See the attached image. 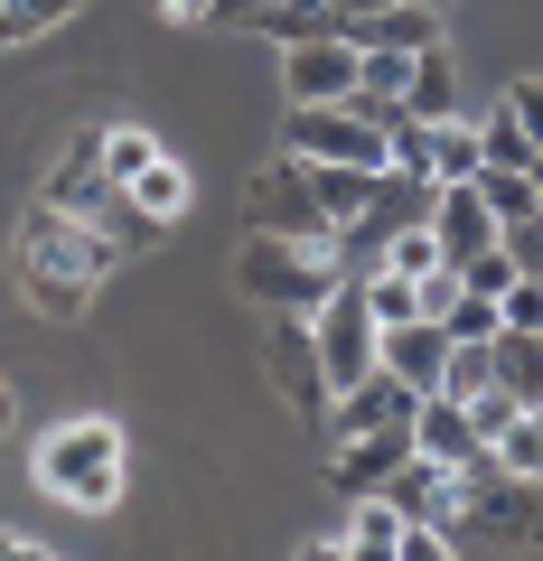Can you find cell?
<instances>
[{"label":"cell","instance_id":"7402d4cb","mask_svg":"<svg viewBox=\"0 0 543 561\" xmlns=\"http://www.w3.org/2000/svg\"><path fill=\"white\" fill-rule=\"evenodd\" d=\"M253 28H262L272 47H301V38H338V10H328V0H272Z\"/></svg>","mask_w":543,"mask_h":561},{"label":"cell","instance_id":"2e32d148","mask_svg":"<svg viewBox=\"0 0 543 561\" xmlns=\"http://www.w3.org/2000/svg\"><path fill=\"white\" fill-rule=\"evenodd\" d=\"M403 113H412V122L460 113V76H450V47H422V57L403 66Z\"/></svg>","mask_w":543,"mask_h":561},{"label":"cell","instance_id":"ac0fdd59","mask_svg":"<svg viewBox=\"0 0 543 561\" xmlns=\"http://www.w3.org/2000/svg\"><path fill=\"white\" fill-rule=\"evenodd\" d=\"M122 197L142 206L150 225H179V216H188V197H197V187H188V169H179V160H169V150H160V160H150L142 179H122Z\"/></svg>","mask_w":543,"mask_h":561},{"label":"cell","instance_id":"d4e9b609","mask_svg":"<svg viewBox=\"0 0 543 561\" xmlns=\"http://www.w3.org/2000/svg\"><path fill=\"white\" fill-rule=\"evenodd\" d=\"M84 0H0V47H29L38 28H57V20H76Z\"/></svg>","mask_w":543,"mask_h":561},{"label":"cell","instance_id":"d6986e66","mask_svg":"<svg viewBox=\"0 0 543 561\" xmlns=\"http://www.w3.org/2000/svg\"><path fill=\"white\" fill-rule=\"evenodd\" d=\"M394 542H403V515L365 486V496H347V552H365V561H394Z\"/></svg>","mask_w":543,"mask_h":561},{"label":"cell","instance_id":"8fae6325","mask_svg":"<svg viewBox=\"0 0 543 561\" xmlns=\"http://www.w3.org/2000/svg\"><path fill=\"white\" fill-rule=\"evenodd\" d=\"M441 356H450L441 319H403V328H375V365H384L394 383H412V393H431V383H441Z\"/></svg>","mask_w":543,"mask_h":561},{"label":"cell","instance_id":"9a60e30c","mask_svg":"<svg viewBox=\"0 0 543 561\" xmlns=\"http://www.w3.org/2000/svg\"><path fill=\"white\" fill-rule=\"evenodd\" d=\"M487 383H497L506 402H534V393H543V346H534V328H487Z\"/></svg>","mask_w":543,"mask_h":561},{"label":"cell","instance_id":"484cf974","mask_svg":"<svg viewBox=\"0 0 543 561\" xmlns=\"http://www.w3.org/2000/svg\"><path fill=\"white\" fill-rule=\"evenodd\" d=\"M262 10H272V0H206L197 20H206V28H253Z\"/></svg>","mask_w":543,"mask_h":561},{"label":"cell","instance_id":"ba28073f","mask_svg":"<svg viewBox=\"0 0 543 561\" xmlns=\"http://www.w3.org/2000/svg\"><path fill=\"white\" fill-rule=\"evenodd\" d=\"M347 94H357V47L347 38L282 47V103H347Z\"/></svg>","mask_w":543,"mask_h":561},{"label":"cell","instance_id":"44dd1931","mask_svg":"<svg viewBox=\"0 0 543 561\" xmlns=\"http://www.w3.org/2000/svg\"><path fill=\"white\" fill-rule=\"evenodd\" d=\"M468 187H478V206H487V216H497V225H524V216H534V169H468Z\"/></svg>","mask_w":543,"mask_h":561},{"label":"cell","instance_id":"8992f818","mask_svg":"<svg viewBox=\"0 0 543 561\" xmlns=\"http://www.w3.org/2000/svg\"><path fill=\"white\" fill-rule=\"evenodd\" d=\"M282 150L291 160H347V169H384V131L357 122L347 103H291L282 122Z\"/></svg>","mask_w":543,"mask_h":561},{"label":"cell","instance_id":"f546056e","mask_svg":"<svg viewBox=\"0 0 543 561\" xmlns=\"http://www.w3.org/2000/svg\"><path fill=\"white\" fill-rule=\"evenodd\" d=\"M422 10H450V0H422Z\"/></svg>","mask_w":543,"mask_h":561},{"label":"cell","instance_id":"4fadbf2b","mask_svg":"<svg viewBox=\"0 0 543 561\" xmlns=\"http://www.w3.org/2000/svg\"><path fill=\"white\" fill-rule=\"evenodd\" d=\"M403 431H412V459H431V468H460L468 449H478V431H468V412L450 393H422Z\"/></svg>","mask_w":543,"mask_h":561},{"label":"cell","instance_id":"f1b7e54d","mask_svg":"<svg viewBox=\"0 0 543 561\" xmlns=\"http://www.w3.org/2000/svg\"><path fill=\"white\" fill-rule=\"evenodd\" d=\"M10 421H20V402H10V383H0V431H10Z\"/></svg>","mask_w":543,"mask_h":561},{"label":"cell","instance_id":"30bf717a","mask_svg":"<svg viewBox=\"0 0 543 561\" xmlns=\"http://www.w3.org/2000/svg\"><path fill=\"white\" fill-rule=\"evenodd\" d=\"M347 47H394V57H422V47H441V10H422V0H384V10H357V20H338Z\"/></svg>","mask_w":543,"mask_h":561},{"label":"cell","instance_id":"277c9868","mask_svg":"<svg viewBox=\"0 0 543 561\" xmlns=\"http://www.w3.org/2000/svg\"><path fill=\"white\" fill-rule=\"evenodd\" d=\"M244 234H282V243H301V253H328V234H338V225L319 216V197H309V169L291 160V150L253 179V197H244Z\"/></svg>","mask_w":543,"mask_h":561},{"label":"cell","instance_id":"7c38bea8","mask_svg":"<svg viewBox=\"0 0 543 561\" xmlns=\"http://www.w3.org/2000/svg\"><path fill=\"white\" fill-rule=\"evenodd\" d=\"M103 197H113V179H103V160H94V131H76V140H66V160L47 169L38 206H57V216H103Z\"/></svg>","mask_w":543,"mask_h":561},{"label":"cell","instance_id":"83f0119b","mask_svg":"<svg viewBox=\"0 0 543 561\" xmlns=\"http://www.w3.org/2000/svg\"><path fill=\"white\" fill-rule=\"evenodd\" d=\"M197 10H206V0H169V20H197Z\"/></svg>","mask_w":543,"mask_h":561},{"label":"cell","instance_id":"4316f807","mask_svg":"<svg viewBox=\"0 0 543 561\" xmlns=\"http://www.w3.org/2000/svg\"><path fill=\"white\" fill-rule=\"evenodd\" d=\"M0 561H38V542H29V534H0Z\"/></svg>","mask_w":543,"mask_h":561},{"label":"cell","instance_id":"cb8c5ba5","mask_svg":"<svg viewBox=\"0 0 543 561\" xmlns=\"http://www.w3.org/2000/svg\"><path fill=\"white\" fill-rule=\"evenodd\" d=\"M487 449H497L516 478H543V421H534V402H516V412L497 421V440H487Z\"/></svg>","mask_w":543,"mask_h":561},{"label":"cell","instance_id":"52a82bcc","mask_svg":"<svg viewBox=\"0 0 543 561\" xmlns=\"http://www.w3.org/2000/svg\"><path fill=\"white\" fill-rule=\"evenodd\" d=\"M262 365H272V383H282V402H291V412H309V421L328 412V365H319V346H309V319L272 309V337H262Z\"/></svg>","mask_w":543,"mask_h":561},{"label":"cell","instance_id":"6da1fadb","mask_svg":"<svg viewBox=\"0 0 543 561\" xmlns=\"http://www.w3.org/2000/svg\"><path fill=\"white\" fill-rule=\"evenodd\" d=\"M122 478H132V449H122V421H103V412L57 421L38 440V486L57 505H76V515H113Z\"/></svg>","mask_w":543,"mask_h":561},{"label":"cell","instance_id":"ffe728a7","mask_svg":"<svg viewBox=\"0 0 543 561\" xmlns=\"http://www.w3.org/2000/svg\"><path fill=\"white\" fill-rule=\"evenodd\" d=\"M94 160H103V179L122 187V179H142V169L160 160V140H150L142 122H94Z\"/></svg>","mask_w":543,"mask_h":561},{"label":"cell","instance_id":"5bb4252c","mask_svg":"<svg viewBox=\"0 0 543 561\" xmlns=\"http://www.w3.org/2000/svg\"><path fill=\"white\" fill-rule=\"evenodd\" d=\"M375 496L394 505L403 524H441V515H450V468H431V459H394V468L375 478Z\"/></svg>","mask_w":543,"mask_h":561},{"label":"cell","instance_id":"9c48e42d","mask_svg":"<svg viewBox=\"0 0 543 561\" xmlns=\"http://www.w3.org/2000/svg\"><path fill=\"white\" fill-rule=\"evenodd\" d=\"M534 103H543L534 76H516V84L497 94V113L478 122V160H487V169H543V160H534Z\"/></svg>","mask_w":543,"mask_h":561},{"label":"cell","instance_id":"3957f363","mask_svg":"<svg viewBox=\"0 0 543 561\" xmlns=\"http://www.w3.org/2000/svg\"><path fill=\"white\" fill-rule=\"evenodd\" d=\"M20 272H57V280H103L122 272V243L94 216H57V206H29L20 216Z\"/></svg>","mask_w":543,"mask_h":561},{"label":"cell","instance_id":"7a4b0ae2","mask_svg":"<svg viewBox=\"0 0 543 561\" xmlns=\"http://www.w3.org/2000/svg\"><path fill=\"white\" fill-rule=\"evenodd\" d=\"M328 280H338V262L301 253V243H282V234H244V253H235V290L262 300V309H291V319H309V309L328 300Z\"/></svg>","mask_w":543,"mask_h":561},{"label":"cell","instance_id":"5b68a950","mask_svg":"<svg viewBox=\"0 0 543 561\" xmlns=\"http://www.w3.org/2000/svg\"><path fill=\"white\" fill-rule=\"evenodd\" d=\"M309 346H319V365H328V393H338V383H357L365 365H375V319H365L357 272H338V280H328V300L309 309Z\"/></svg>","mask_w":543,"mask_h":561},{"label":"cell","instance_id":"603a6c76","mask_svg":"<svg viewBox=\"0 0 543 561\" xmlns=\"http://www.w3.org/2000/svg\"><path fill=\"white\" fill-rule=\"evenodd\" d=\"M20 300L38 309V319H57V328H76V319H84V300H94V280H57V272H20Z\"/></svg>","mask_w":543,"mask_h":561},{"label":"cell","instance_id":"e0dca14e","mask_svg":"<svg viewBox=\"0 0 543 561\" xmlns=\"http://www.w3.org/2000/svg\"><path fill=\"white\" fill-rule=\"evenodd\" d=\"M309 169V197H319L328 225H357L365 197H375V169H347V160H301Z\"/></svg>","mask_w":543,"mask_h":561}]
</instances>
